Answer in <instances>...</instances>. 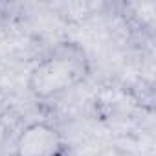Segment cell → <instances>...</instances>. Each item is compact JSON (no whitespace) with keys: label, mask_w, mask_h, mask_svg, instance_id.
I'll list each match as a JSON object with an SVG mask.
<instances>
[{"label":"cell","mask_w":156,"mask_h":156,"mask_svg":"<svg viewBox=\"0 0 156 156\" xmlns=\"http://www.w3.org/2000/svg\"><path fill=\"white\" fill-rule=\"evenodd\" d=\"M92 72L87 50L75 41L55 44L30 72L28 90L37 99H51L79 87Z\"/></svg>","instance_id":"6da1fadb"},{"label":"cell","mask_w":156,"mask_h":156,"mask_svg":"<svg viewBox=\"0 0 156 156\" xmlns=\"http://www.w3.org/2000/svg\"><path fill=\"white\" fill-rule=\"evenodd\" d=\"M62 134L48 121H33L15 140V156H61Z\"/></svg>","instance_id":"7a4b0ae2"}]
</instances>
